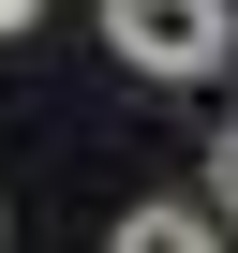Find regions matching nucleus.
Here are the masks:
<instances>
[{
	"mask_svg": "<svg viewBox=\"0 0 238 253\" xmlns=\"http://www.w3.org/2000/svg\"><path fill=\"white\" fill-rule=\"evenodd\" d=\"M0 238H15V223H0Z\"/></svg>",
	"mask_w": 238,
	"mask_h": 253,
	"instance_id": "obj_5",
	"label": "nucleus"
},
{
	"mask_svg": "<svg viewBox=\"0 0 238 253\" xmlns=\"http://www.w3.org/2000/svg\"><path fill=\"white\" fill-rule=\"evenodd\" d=\"M104 45H119V75H164V89H194V75H223L238 15H223V0H104Z\"/></svg>",
	"mask_w": 238,
	"mask_h": 253,
	"instance_id": "obj_1",
	"label": "nucleus"
},
{
	"mask_svg": "<svg viewBox=\"0 0 238 253\" xmlns=\"http://www.w3.org/2000/svg\"><path fill=\"white\" fill-rule=\"evenodd\" d=\"M104 253H223V238H208L194 209H119V238H104Z\"/></svg>",
	"mask_w": 238,
	"mask_h": 253,
	"instance_id": "obj_2",
	"label": "nucleus"
},
{
	"mask_svg": "<svg viewBox=\"0 0 238 253\" xmlns=\"http://www.w3.org/2000/svg\"><path fill=\"white\" fill-rule=\"evenodd\" d=\"M0 30H45V0H0Z\"/></svg>",
	"mask_w": 238,
	"mask_h": 253,
	"instance_id": "obj_4",
	"label": "nucleus"
},
{
	"mask_svg": "<svg viewBox=\"0 0 238 253\" xmlns=\"http://www.w3.org/2000/svg\"><path fill=\"white\" fill-rule=\"evenodd\" d=\"M208 194H223V223H238V134H223V149H208Z\"/></svg>",
	"mask_w": 238,
	"mask_h": 253,
	"instance_id": "obj_3",
	"label": "nucleus"
}]
</instances>
